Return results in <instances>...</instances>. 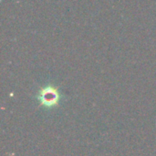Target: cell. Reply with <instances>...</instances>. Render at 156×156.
<instances>
[{
  "label": "cell",
  "mask_w": 156,
  "mask_h": 156,
  "mask_svg": "<svg viewBox=\"0 0 156 156\" xmlns=\"http://www.w3.org/2000/svg\"><path fill=\"white\" fill-rule=\"evenodd\" d=\"M39 98H40L43 105L53 106L58 101V94L57 90L54 89L53 87H47L41 91Z\"/></svg>",
  "instance_id": "obj_1"
}]
</instances>
